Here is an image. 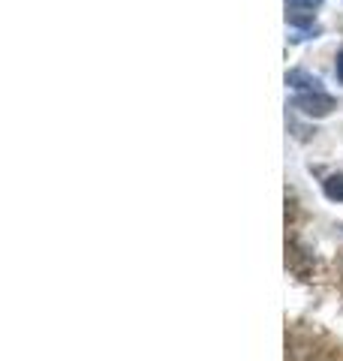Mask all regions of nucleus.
Listing matches in <instances>:
<instances>
[{
  "mask_svg": "<svg viewBox=\"0 0 343 361\" xmlns=\"http://www.w3.org/2000/svg\"><path fill=\"white\" fill-rule=\"evenodd\" d=\"M337 82H343V51L337 54Z\"/></svg>",
  "mask_w": 343,
  "mask_h": 361,
  "instance_id": "6",
  "label": "nucleus"
},
{
  "mask_svg": "<svg viewBox=\"0 0 343 361\" xmlns=\"http://www.w3.org/2000/svg\"><path fill=\"white\" fill-rule=\"evenodd\" d=\"M292 106L299 109L301 115H307V118H328L331 111L337 109L335 97L323 94V90H316V94H299V97L292 99Z\"/></svg>",
  "mask_w": 343,
  "mask_h": 361,
  "instance_id": "1",
  "label": "nucleus"
},
{
  "mask_svg": "<svg viewBox=\"0 0 343 361\" xmlns=\"http://www.w3.org/2000/svg\"><path fill=\"white\" fill-rule=\"evenodd\" d=\"M323 190H325V196H328L331 202H343V172L328 175V178L323 180Z\"/></svg>",
  "mask_w": 343,
  "mask_h": 361,
  "instance_id": "3",
  "label": "nucleus"
},
{
  "mask_svg": "<svg viewBox=\"0 0 343 361\" xmlns=\"http://www.w3.org/2000/svg\"><path fill=\"white\" fill-rule=\"evenodd\" d=\"M286 21H289L292 27L307 30V27H313V13H307V9H289V13H286Z\"/></svg>",
  "mask_w": 343,
  "mask_h": 361,
  "instance_id": "4",
  "label": "nucleus"
},
{
  "mask_svg": "<svg viewBox=\"0 0 343 361\" xmlns=\"http://www.w3.org/2000/svg\"><path fill=\"white\" fill-rule=\"evenodd\" d=\"M286 85L292 90H299V94H316V90H323V82H319L316 75L304 73V70H289L286 73Z\"/></svg>",
  "mask_w": 343,
  "mask_h": 361,
  "instance_id": "2",
  "label": "nucleus"
},
{
  "mask_svg": "<svg viewBox=\"0 0 343 361\" xmlns=\"http://www.w3.org/2000/svg\"><path fill=\"white\" fill-rule=\"evenodd\" d=\"M286 4H289L292 9H307V13H311V9L323 6V0H286Z\"/></svg>",
  "mask_w": 343,
  "mask_h": 361,
  "instance_id": "5",
  "label": "nucleus"
}]
</instances>
